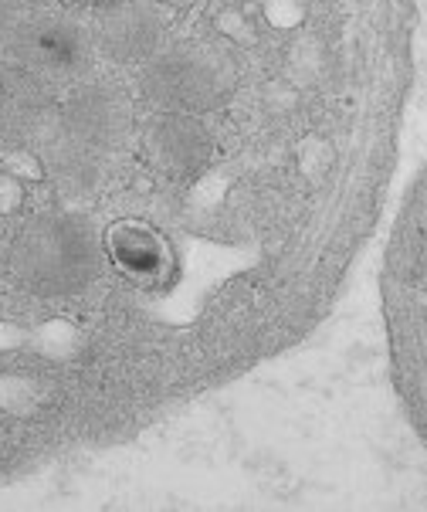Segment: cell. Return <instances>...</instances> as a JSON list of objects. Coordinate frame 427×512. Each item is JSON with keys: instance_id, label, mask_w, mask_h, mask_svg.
Masks as SVG:
<instances>
[{"instance_id": "6da1fadb", "label": "cell", "mask_w": 427, "mask_h": 512, "mask_svg": "<svg viewBox=\"0 0 427 512\" xmlns=\"http://www.w3.org/2000/svg\"><path fill=\"white\" fill-rule=\"evenodd\" d=\"M11 265L17 279L38 292H75L99 272V241L72 214H41L17 234Z\"/></svg>"}, {"instance_id": "7a4b0ae2", "label": "cell", "mask_w": 427, "mask_h": 512, "mask_svg": "<svg viewBox=\"0 0 427 512\" xmlns=\"http://www.w3.org/2000/svg\"><path fill=\"white\" fill-rule=\"evenodd\" d=\"M146 89L170 112H204L224 102L234 89L228 51L211 41H180L150 65Z\"/></svg>"}, {"instance_id": "3957f363", "label": "cell", "mask_w": 427, "mask_h": 512, "mask_svg": "<svg viewBox=\"0 0 427 512\" xmlns=\"http://www.w3.org/2000/svg\"><path fill=\"white\" fill-rule=\"evenodd\" d=\"M146 153L153 167L163 170L167 177H194L211 163L214 143L207 126L200 123L194 112H163L156 116L143 136Z\"/></svg>"}, {"instance_id": "277c9868", "label": "cell", "mask_w": 427, "mask_h": 512, "mask_svg": "<svg viewBox=\"0 0 427 512\" xmlns=\"http://www.w3.org/2000/svg\"><path fill=\"white\" fill-rule=\"evenodd\" d=\"M163 17L156 0H126L112 4L95 21V41L116 62H143L156 55L163 41Z\"/></svg>"}, {"instance_id": "5b68a950", "label": "cell", "mask_w": 427, "mask_h": 512, "mask_svg": "<svg viewBox=\"0 0 427 512\" xmlns=\"http://www.w3.org/2000/svg\"><path fill=\"white\" fill-rule=\"evenodd\" d=\"M68 126L82 143L89 146H112L126 136L129 112L119 95L106 89H85L78 92L68 106Z\"/></svg>"}, {"instance_id": "8992f818", "label": "cell", "mask_w": 427, "mask_h": 512, "mask_svg": "<svg viewBox=\"0 0 427 512\" xmlns=\"http://www.w3.org/2000/svg\"><path fill=\"white\" fill-rule=\"evenodd\" d=\"M106 248H109L112 262L122 268V275H129V279H136V282H156L170 265L167 245H163L160 234L136 221H126V224H119V228H112Z\"/></svg>"}, {"instance_id": "52a82bcc", "label": "cell", "mask_w": 427, "mask_h": 512, "mask_svg": "<svg viewBox=\"0 0 427 512\" xmlns=\"http://www.w3.org/2000/svg\"><path fill=\"white\" fill-rule=\"evenodd\" d=\"M21 51L38 72H72L85 58V38L68 21H41L24 34Z\"/></svg>"}, {"instance_id": "ba28073f", "label": "cell", "mask_w": 427, "mask_h": 512, "mask_svg": "<svg viewBox=\"0 0 427 512\" xmlns=\"http://www.w3.org/2000/svg\"><path fill=\"white\" fill-rule=\"evenodd\" d=\"M41 106H45V95L38 89V78L21 68L0 65V133L31 126Z\"/></svg>"}]
</instances>
